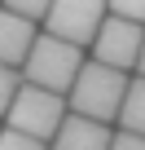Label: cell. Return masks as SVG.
Segmentation results:
<instances>
[{"label":"cell","instance_id":"obj_1","mask_svg":"<svg viewBox=\"0 0 145 150\" xmlns=\"http://www.w3.org/2000/svg\"><path fill=\"white\" fill-rule=\"evenodd\" d=\"M127 80L132 75L110 71V66L88 57L75 75V84H70V93H66V110L84 115V119H97V124H114L119 106H123V93H127Z\"/></svg>","mask_w":145,"mask_h":150},{"label":"cell","instance_id":"obj_2","mask_svg":"<svg viewBox=\"0 0 145 150\" xmlns=\"http://www.w3.org/2000/svg\"><path fill=\"white\" fill-rule=\"evenodd\" d=\"M84 62H88L84 49L66 44V40H53V35H40V40L31 44L27 62H22V84H35V88H44V93L66 97Z\"/></svg>","mask_w":145,"mask_h":150},{"label":"cell","instance_id":"obj_3","mask_svg":"<svg viewBox=\"0 0 145 150\" xmlns=\"http://www.w3.org/2000/svg\"><path fill=\"white\" fill-rule=\"evenodd\" d=\"M62 119H66V97H57V93H44V88H35V84H22L18 88V97L9 102V115H5V128H13V132H22V137H35V141H53V132L62 128Z\"/></svg>","mask_w":145,"mask_h":150},{"label":"cell","instance_id":"obj_4","mask_svg":"<svg viewBox=\"0 0 145 150\" xmlns=\"http://www.w3.org/2000/svg\"><path fill=\"white\" fill-rule=\"evenodd\" d=\"M106 22V0H53L44 13V35L88 49Z\"/></svg>","mask_w":145,"mask_h":150},{"label":"cell","instance_id":"obj_5","mask_svg":"<svg viewBox=\"0 0 145 150\" xmlns=\"http://www.w3.org/2000/svg\"><path fill=\"white\" fill-rule=\"evenodd\" d=\"M141 44H145V27H136V22H123V18H110L106 13V22H101V31H97V40L88 44V53H92V62H101V66H110V71H136V57H141Z\"/></svg>","mask_w":145,"mask_h":150},{"label":"cell","instance_id":"obj_6","mask_svg":"<svg viewBox=\"0 0 145 150\" xmlns=\"http://www.w3.org/2000/svg\"><path fill=\"white\" fill-rule=\"evenodd\" d=\"M110 124H97V119H84V115H70L62 119V128L53 132L48 150H110Z\"/></svg>","mask_w":145,"mask_h":150},{"label":"cell","instance_id":"obj_7","mask_svg":"<svg viewBox=\"0 0 145 150\" xmlns=\"http://www.w3.org/2000/svg\"><path fill=\"white\" fill-rule=\"evenodd\" d=\"M35 40H40L35 22H27V18L9 13V9H0V66L22 71V62H27V53H31Z\"/></svg>","mask_w":145,"mask_h":150},{"label":"cell","instance_id":"obj_8","mask_svg":"<svg viewBox=\"0 0 145 150\" xmlns=\"http://www.w3.org/2000/svg\"><path fill=\"white\" fill-rule=\"evenodd\" d=\"M119 132H132V137H145V80L132 75L127 80V93H123V106H119Z\"/></svg>","mask_w":145,"mask_h":150},{"label":"cell","instance_id":"obj_9","mask_svg":"<svg viewBox=\"0 0 145 150\" xmlns=\"http://www.w3.org/2000/svg\"><path fill=\"white\" fill-rule=\"evenodd\" d=\"M48 5H53V0H0V9H9V13H18L27 22H44Z\"/></svg>","mask_w":145,"mask_h":150},{"label":"cell","instance_id":"obj_10","mask_svg":"<svg viewBox=\"0 0 145 150\" xmlns=\"http://www.w3.org/2000/svg\"><path fill=\"white\" fill-rule=\"evenodd\" d=\"M106 13H110V18H123V22L145 27V0H106Z\"/></svg>","mask_w":145,"mask_h":150},{"label":"cell","instance_id":"obj_11","mask_svg":"<svg viewBox=\"0 0 145 150\" xmlns=\"http://www.w3.org/2000/svg\"><path fill=\"white\" fill-rule=\"evenodd\" d=\"M18 88H22V71H13V66H0V119L9 115V102L18 97Z\"/></svg>","mask_w":145,"mask_h":150},{"label":"cell","instance_id":"obj_12","mask_svg":"<svg viewBox=\"0 0 145 150\" xmlns=\"http://www.w3.org/2000/svg\"><path fill=\"white\" fill-rule=\"evenodd\" d=\"M0 150H48V146L35 141V137H22L13 128H0Z\"/></svg>","mask_w":145,"mask_h":150},{"label":"cell","instance_id":"obj_13","mask_svg":"<svg viewBox=\"0 0 145 150\" xmlns=\"http://www.w3.org/2000/svg\"><path fill=\"white\" fill-rule=\"evenodd\" d=\"M110 150H145V137H132V132H114V137H110Z\"/></svg>","mask_w":145,"mask_h":150},{"label":"cell","instance_id":"obj_14","mask_svg":"<svg viewBox=\"0 0 145 150\" xmlns=\"http://www.w3.org/2000/svg\"><path fill=\"white\" fill-rule=\"evenodd\" d=\"M136 75L145 80V44H141V57H136Z\"/></svg>","mask_w":145,"mask_h":150}]
</instances>
